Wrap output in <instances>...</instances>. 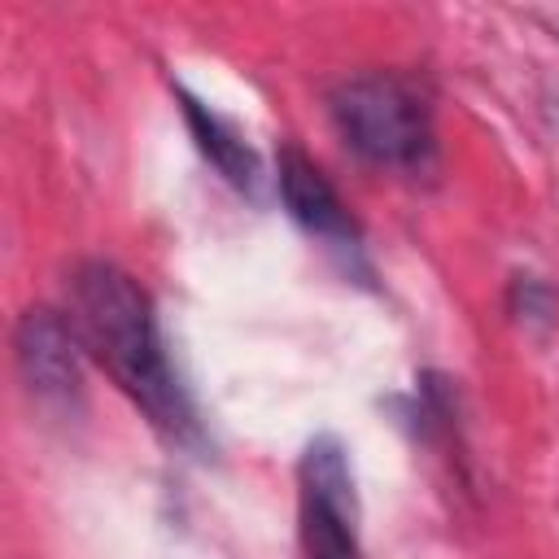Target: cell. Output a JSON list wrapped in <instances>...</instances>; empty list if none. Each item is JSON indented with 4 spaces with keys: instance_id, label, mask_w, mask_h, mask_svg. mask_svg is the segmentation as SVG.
Instances as JSON below:
<instances>
[{
    "instance_id": "cell-1",
    "label": "cell",
    "mask_w": 559,
    "mask_h": 559,
    "mask_svg": "<svg viewBox=\"0 0 559 559\" xmlns=\"http://www.w3.org/2000/svg\"><path fill=\"white\" fill-rule=\"evenodd\" d=\"M70 323L79 332V345L157 428L179 441L197 432L192 402L166 358L153 301L135 275L100 258L79 262L70 271Z\"/></svg>"
},
{
    "instance_id": "cell-2",
    "label": "cell",
    "mask_w": 559,
    "mask_h": 559,
    "mask_svg": "<svg viewBox=\"0 0 559 559\" xmlns=\"http://www.w3.org/2000/svg\"><path fill=\"white\" fill-rule=\"evenodd\" d=\"M332 122L341 140L371 166L384 170H424L437 153L432 109L428 96L406 79L389 70L341 79L328 96Z\"/></svg>"
},
{
    "instance_id": "cell-3",
    "label": "cell",
    "mask_w": 559,
    "mask_h": 559,
    "mask_svg": "<svg viewBox=\"0 0 559 559\" xmlns=\"http://www.w3.org/2000/svg\"><path fill=\"white\" fill-rule=\"evenodd\" d=\"M301 546L306 559H362L354 472L336 437H314L301 454Z\"/></svg>"
},
{
    "instance_id": "cell-4",
    "label": "cell",
    "mask_w": 559,
    "mask_h": 559,
    "mask_svg": "<svg viewBox=\"0 0 559 559\" xmlns=\"http://www.w3.org/2000/svg\"><path fill=\"white\" fill-rule=\"evenodd\" d=\"M79 332L57 310H26L13 328V358L22 384L52 406H70L79 397Z\"/></svg>"
},
{
    "instance_id": "cell-5",
    "label": "cell",
    "mask_w": 559,
    "mask_h": 559,
    "mask_svg": "<svg viewBox=\"0 0 559 559\" xmlns=\"http://www.w3.org/2000/svg\"><path fill=\"white\" fill-rule=\"evenodd\" d=\"M275 179H280V197H284L288 214L306 231H314V236H323L332 245H354V218H349L341 192L328 183V175L297 144H284L280 148Z\"/></svg>"
},
{
    "instance_id": "cell-6",
    "label": "cell",
    "mask_w": 559,
    "mask_h": 559,
    "mask_svg": "<svg viewBox=\"0 0 559 559\" xmlns=\"http://www.w3.org/2000/svg\"><path fill=\"white\" fill-rule=\"evenodd\" d=\"M175 96H179V109H183L188 131L197 135V148L214 162V170H218L227 183H236V188H253V183H258V157H253V148H249L210 105H201L192 92L175 87Z\"/></svg>"
}]
</instances>
